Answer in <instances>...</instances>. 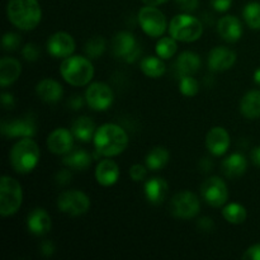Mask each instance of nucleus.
<instances>
[{
    "instance_id": "f257e3e1",
    "label": "nucleus",
    "mask_w": 260,
    "mask_h": 260,
    "mask_svg": "<svg viewBox=\"0 0 260 260\" xmlns=\"http://www.w3.org/2000/svg\"><path fill=\"white\" fill-rule=\"evenodd\" d=\"M93 140L96 151L106 157L117 156L123 152L128 145L127 132L114 123H106L96 128Z\"/></svg>"
},
{
    "instance_id": "f03ea898",
    "label": "nucleus",
    "mask_w": 260,
    "mask_h": 260,
    "mask_svg": "<svg viewBox=\"0 0 260 260\" xmlns=\"http://www.w3.org/2000/svg\"><path fill=\"white\" fill-rule=\"evenodd\" d=\"M9 22L20 30H32L42 19L38 0H9L7 5Z\"/></svg>"
},
{
    "instance_id": "7ed1b4c3",
    "label": "nucleus",
    "mask_w": 260,
    "mask_h": 260,
    "mask_svg": "<svg viewBox=\"0 0 260 260\" xmlns=\"http://www.w3.org/2000/svg\"><path fill=\"white\" fill-rule=\"evenodd\" d=\"M40 147L32 137H23L10 150V164L17 173H30L40 161Z\"/></svg>"
},
{
    "instance_id": "20e7f679",
    "label": "nucleus",
    "mask_w": 260,
    "mask_h": 260,
    "mask_svg": "<svg viewBox=\"0 0 260 260\" xmlns=\"http://www.w3.org/2000/svg\"><path fill=\"white\" fill-rule=\"evenodd\" d=\"M60 74L63 80L73 86H85L94 76V66L90 58L71 55L63 58L60 66Z\"/></svg>"
},
{
    "instance_id": "39448f33",
    "label": "nucleus",
    "mask_w": 260,
    "mask_h": 260,
    "mask_svg": "<svg viewBox=\"0 0 260 260\" xmlns=\"http://www.w3.org/2000/svg\"><path fill=\"white\" fill-rule=\"evenodd\" d=\"M23 202V189L20 183L12 177L4 175L0 182V215L3 217L18 212Z\"/></svg>"
},
{
    "instance_id": "423d86ee",
    "label": "nucleus",
    "mask_w": 260,
    "mask_h": 260,
    "mask_svg": "<svg viewBox=\"0 0 260 260\" xmlns=\"http://www.w3.org/2000/svg\"><path fill=\"white\" fill-rule=\"evenodd\" d=\"M169 33L174 40L180 42H194L203 33V24L189 14H178L169 24Z\"/></svg>"
},
{
    "instance_id": "0eeeda50",
    "label": "nucleus",
    "mask_w": 260,
    "mask_h": 260,
    "mask_svg": "<svg viewBox=\"0 0 260 260\" xmlns=\"http://www.w3.org/2000/svg\"><path fill=\"white\" fill-rule=\"evenodd\" d=\"M137 19H139L142 30L152 38L160 37L167 30V18L156 7L146 5V7L141 8L139 15H137Z\"/></svg>"
},
{
    "instance_id": "6e6552de",
    "label": "nucleus",
    "mask_w": 260,
    "mask_h": 260,
    "mask_svg": "<svg viewBox=\"0 0 260 260\" xmlns=\"http://www.w3.org/2000/svg\"><path fill=\"white\" fill-rule=\"evenodd\" d=\"M200 198L189 190L179 192L173 197L170 202V211L174 217L180 220H190L200 213Z\"/></svg>"
},
{
    "instance_id": "1a4fd4ad",
    "label": "nucleus",
    "mask_w": 260,
    "mask_h": 260,
    "mask_svg": "<svg viewBox=\"0 0 260 260\" xmlns=\"http://www.w3.org/2000/svg\"><path fill=\"white\" fill-rule=\"evenodd\" d=\"M90 200L81 190H66L57 198V208L60 212L69 216H80L88 212Z\"/></svg>"
},
{
    "instance_id": "9d476101",
    "label": "nucleus",
    "mask_w": 260,
    "mask_h": 260,
    "mask_svg": "<svg viewBox=\"0 0 260 260\" xmlns=\"http://www.w3.org/2000/svg\"><path fill=\"white\" fill-rule=\"evenodd\" d=\"M112 52L126 62H135L141 55V48L132 33L118 32L112 40Z\"/></svg>"
},
{
    "instance_id": "9b49d317",
    "label": "nucleus",
    "mask_w": 260,
    "mask_h": 260,
    "mask_svg": "<svg viewBox=\"0 0 260 260\" xmlns=\"http://www.w3.org/2000/svg\"><path fill=\"white\" fill-rule=\"evenodd\" d=\"M201 196L212 207H222L229 200L228 185L220 177H211L201 185Z\"/></svg>"
},
{
    "instance_id": "f8f14e48",
    "label": "nucleus",
    "mask_w": 260,
    "mask_h": 260,
    "mask_svg": "<svg viewBox=\"0 0 260 260\" xmlns=\"http://www.w3.org/2000/svg\"><path fill=\"white\" fill-rule=\"evenodd\" d=\"M3 136L8 139L13 137H33L37 132L36 118L32 114H27L25 117L17 119H3L0 126Z\"/></svg>"
},
{
    "instance_id": "ddd939ff",
    "label": "nucleus",
    "mask_w": 260,
    "mask_h": 260,
    "mask_svg": "<svg viewBox=\"0 0 260 260\" xmlns=\"http://www.w3.org/2000/svg\"><path fill=\"white\" fill-rule=\"evenodd\" d=\"M85 102L93 111H107L113 103V91L106 83H91L85 91Z\"/></svg>"
},
{
    "instance_id": "4468645a",
    "label": "nucleus",
    "mask_w": 260,
    "mask_h": 260,
    "mask_svg": "<svg viewBox=\"0 0 260 260\" xmlns=\"http://www.w3.org/2000/svg\"><path fill=\"white\" fill-rule=\"evenodd\" d=\"M47 51L56 58L70 57L75 51V41L66 32H56L47 41Z\"/></svg>"
},
{
    "instance_id": "2eb2a0df",
    "label": "nucleus",
    "mask_w": 260,
    "mask_h": 260,
    "mask_svg": "<svg viewBox=\"0 0 260 260\" xmlns=\"http://www.w3.org/2000/svg\"><path fill=\"white\" fill-rule=\"evenodd\" d=\"M208 68L210 70L221 73L233 68L236 62V53L228 47L218 46L208 53Z\"/></svg>"
},
{
    "instance_id": "dca6fc26",
    "label": "nucleus",
    "mask_w": 260,
    "mask_h": 260,
    "mask_svg": "<svg viewBox=\"0 0 260 260\" xmlns=\"http://www.w3.org/2000/svg\"><path fill=\"white\" fill-rule=\"evenodd\" d=\"M74 135L68 128H56L48 135L47 147L56 155H66L73 150Z\"/></svg>"
},
{
    "instance_id": "f3484780",
    "label": "nucleus",
    "mask_w": 260,
    "mask_h": 260,
    "mask_svg": "<svg viewBox=\"0 0 260 260\" xmlns=\"http://www.w3.org/2000/svg\"><path fill=\"white\" fill-rule=\"evenodd\" d=\"M230 135L223 127H213L206 136V146L215 156H222L230 147Z\"/></svg>"
},
{
    "instance_id": "a211bd4d",
    "label": "nucleus",
    "mask_w": 260,
    "mask_h": 260,
    "mask_svg": "<svg viewBox=\"0 0 260 260\" xmlns=\"http://www.w3.org/2000/svg\"><path fill=\"white\" fill-rule=\"evenodd\" d=\"M217 32L226 42H238L243 36V24L234 15H226L218 20Z\"/></svg>"
},
{
    "instance_id": "6ab92c4d",
    "label": "nucleus",
    "mask_w": 260,
    "mask_h": 260,
    "mask_svg": "<svg viewBox=\"0 0 260 260\" xmlns=\"http://www.w3.org/2000/svg\"><path fill=\"white\" fill-rule=\"evenodd\" d=\"M27 228L33 235L43 236L50 233L52 228V221H51L50 215L43 208H35L32 212L28 213Z\"/></svg>"
},
{
    "instance_id": "aec40b11",
    "label": "nucleus",
    "mask_w": 260,
    "mask_h": 260,
    "mask_svg": "<svg viewBox=\"0 0 260 260\" xmlns=\"http://www.w3.org/2000/svg\"><path fill=\"white\" fill-rule=\"evenodd\" d=\"M145 197L151 205H161L169 192V185L162 178H151L144 185Z\"/></svg>"
},
{
    "instance_id": "412c9836",
    "label": "nucleus",
    "mask_w": 260,
    "mask_h": 260,
    "mask_svg": "<svg viewBox=\"0 0 260 260\" xmlns=\"http://www.w3.org/2000/svg\"><path fill=\"white\" fill-rule=\"evenodd\" d=\"M201 68V57L194 52L185 51L180 53L174 63V73L178 78L185 75H193L197 73Z\"/></svg>"
},
{
    "instance_id": "4be33fe9",
    "label": "nucleus",
    "mask_w": 260,
    "mask_h": 260,
    "mask_svg": "<svg viewBox=\"0 0 260 260\" xmlns=\"http://www.w3.org/2000/svg\"><path fill=\"white\" fill-rule=\"evenodd\" d=\"M95 179L103 187H111L119 179V168L111 159L102 160L95 169Z\"/></svg>"
},
{
    "instance_id": "5701e85b",
    "label": "nucleus",
    "mask_w": 260,
    "mask_h": 260,
    "mask_svg": "<svg viewBox=\"0 0 260 260\" xmlns=\"http://www.w3.org/2000/svg\"><path fill=\"white\" fill-rule=\"evenodd\" d=\"M36 93L46 103H56L63 95V89L58 81L53 79H43L36 86Z\"/></svg>"
},
{
    "instance_id": "b1692460",
    "label": "nucleus",
    "mask_w": 260,
    "mask_h": 260,
    "mask_svg": "<svg viewBox=\"0 0 260 260\" xmlns=\"http://www.w3.org/2000/svg\"><path fill=\"white\" fill-rule=\"evenodd\" d=\"M22 74V65L18 60L13 57H3L0 60V85L7 88L12 85Z\"/></svg>"
},
{
    "instance_id": "393cba45",
    "label": "nucleus",
    "mask_w": 260,
    "mask_h": 260,
    "mask_svg": "<svg viewBox=\"0 0 260 260\" xmlns=\"http://www.w3.org/2000/svg\"><path fill=\"white\" fill-rule=\"evenodd\" d=\"M248 161L240 152H234L222 161V173L228 178H239L246 172Z\"/></svg>"
},
{
    "instance_id": "a878e982",
    "label": "nucleus",
    "mask_w": 260,
    "mask_h": 260,
    "mask_svg": "<svg viewBox=\"0 0 260 260\" xmlns=\"http://www.w3.org/2000/svg\"><path fill=\"white\" fill-rule=\"evenodd\" d=\"M95 131V123L93 122V119L86 116L76 118L71 126V132H73L74 137L83 142H89L91 139H94Z\"/></svg>"
},
{
    "instance_id": "bb28decb",
    "label": "nucleus",
    "mask_w": 260,
    "mask_h": 260,
    "mask_svg": "<svg viewBox=\"0 0 260 260\" xmlns=\"http://www.w3.org/2000/svg\"><path fill=\"white\" fill-rule=\"evenodd\" d=\"M240 112L245 118L256 119L260 117V90H251L243 96Z\"/></svg>"
},
{
    "instance_id": "cd10ccee",
    "label": "nucleus",
    "mask_w": 260,
    "mask_h": 260,
    "mask_svg": "<svg viewBox=\"0 0 260 260\" xmlns=\"http://www.w3.org/2000/svg\"><path fill=\"white\" fill-rule=\"evenodd\" d=\"M62 164L74 170H86L91 165V155L85 150H71L63 156Z\"/></svg>"
},
{
    "instance_id": "c85d7f7f",
    "label": "nucleus",
    "mask_w": 260,
    "mask_h": 260,
    "mask_svg": "<svg viewBox=\"0 0 260 260\" xmlns=\"http://www.w3.org/2000/svg\"><path fill=\"white\" fill-rule=\"evenodd\" d=\"M169 157V151L165 147H154L147 154L145 162H146L147 169L152 170V172H157V170H161L168 164Z\"/></svg>"
},
{
    "instance_id": "c756f323",
    "label": "nucleus",
    "mask_w": 260,
    "mask_h": 260,
    "mask_svg": "<svg viewBox=\"0 0 260 260\" xmlns=\"http://www.w3.org/2000/svg\"><path fill=\"white\" fill-rule=\"evenodd\" d=\"M165 63L161 57H155V56H147L142 58L141 61V71L149 78L157 79L165 74Z\"/></svg>"
},
{
    "instance_id": "7c9ffc66",
    "label": "nucleus",
    "mask_w": 260,
    "mask_h": 260,
    "mask_svg": "<svg viewBox=\"0 0 260 260\" xmlns=\"http://www.w3.org/2000/svg\"><path fill=\"white\" fill-rule=\"evenodd\" d=\"M222 216L228 222L233 223V225H240V223L245 222L248 213H246L245 207L241 206L240 203H230L223 207Z\"/></svg>"
},
{
    "instance_id": "2f4dec72",
    "label": "nucleus",
    "mask_w": 260,
    "mask_h": 260,
    "mask_svg": "<svg viewBox=\"0 0 260 260\" xmlns=\"http://www.w3.org/2000/svg\"><path fill=\"white\" fill-rule=\"evenodd\" d=\"M178 50L177 40L170 36V37H162L157 41L156 47H155V51H156V55L159 57H161L162 60H169L173 56L175 55Z\"/></svg>"
},
{
    "instance_id": "473e14b6",
    "label": "nucleus",
    "mask_w": 260,
    "mask_h": 260,
    "mask_svg": "<svg viewBox=\"0 0 260 260\" xmlns=\"http://www.w3.org/2000/svg\"><path fill=\"white\" fill-rule=\"evenodd\" d=\"M106 40L101 36H94V37L89 38L88 42L85 43V55L88 56L90 60H95L99 58L106 51Z\"/></svg>"
},
{
    "instance_id": "72a5a7b5",
    "label": "nucleus",
    "mask_w": 260,
    "mask_h": 260,
    "mask_svg": "<svg viewBox=\"0 0 260 260\" xmlns=\"http://www.w3.org/2000/svg\"><path fill=\"white\" fill-rule=\"evenodd\" d=\"M244 19L251 29H260V3L251 2L243 10Z\"/></svg>"
},
{
    "instance_id": "f704fd0d",
    "label": "nucleus",
    "mask_w": 260,
    "mask_h": 260,
    "mask_svg": "<svg viewBox=\"0 0 260 260\" xmlns=\"http://www.w3.org/2000/svg\"><path fill=\"white\" fill-rule=\"evenodd\" d=\"M200 90V84L192 75H185L179 79V91L185 96H194Z\"/></svg>"
},
{
    "instance_id": "c9c22d12",
    "label": "nucleus",
    "mask_w": 260,
    "mask_h": 260,
    "mask_svg": "<svg viewBox=\"0 0 260 260\" xmlns=\"http://www.w3.org/2000/svg\"><path fill=\"white\" fill-rule=\"evenodd\" d=\"M3 48L5 51H15L22 43V38H20L19 35L14 32H8L3 36Z\"/></svg>"
},
{
    "instance_id": "e433bc0d",
    "label": "nucleus",
    "mask_w": 260,
    "mask_h": 260,
    "mask_svg": "<svg viewBox=\"0 0 260 260\" xmlns=\"http://www.w3.org/2000/svg\"><path fill=\"white\" fill-rule=\"evenodd\" d=\"M22 55L24 57V60L29 61V62H35L40 57V48L35 43H27L22 48Z\"/></svg>"
},
{
    "instance_id": "4c0bfd02",
    "label": "nucleus",
    "mask_w": 260,
    "mask_h": 260,
    "mask_svg": "<svg viewBox=\"0 0 260 260\" xmlns=\"http://www.w3.org/2000/svg\"><path fill=\"white\" fill-rule=\"evenodd\" d=\"M129 177L135 182H142L146 178V168L141 164H135L129 168Z\"/></svg>"
},
{
    "instance_id": "58836bf2",
    "label": "nucleus",
    "mask_w": 260,
    "mask_h": 260,
    "mask_svg": "<svg viewBox=\"0 0 260 260\" xmlns=\"http://www.w3.org/2000/svg\"><path fill=\"white\" fill-rule=\"evenodd\" d=\"M69 169H70V168H69ZM69 169H61L60 172H57V174H56L55 180L58 185H61V187H65V185L70 184L73 174H71V172Z\"/></svg>"
},
{
    "instance_id": "ea45409f",
    "label": "nucleus",
    "mask_w": 260,
    "mask_h": 260,
    "mask_svg": "<svg viewBox=\"0 0 260 260\" xmlns=\"http://www.w3.org/2000/svg\"><path fill=\"white\" fill-rule=\"evenodd\" d=\"M178 7L184 12H193L198 8V3L200 0H175Z\"/></svg>"
},
{
    "instance_id": "a19ab883",
    "label": "nucleus",
    "mask_w": 260,
    "mask_h": 260,
    "mask_svg": "<svg viewBox=\"0 0 260 260\" xmlns=\"http://www.w3.org/2000/svg\"><path fill=\"white\" fill-rule=\"evenodd\" d=\"M233 4V0H211V5L213 7V9L217 10V12H228L231 8Z\"/></svg>"
},
{
    "instance_id": "79ce46f5",
    "label": "nucleus",
    "mask_w": 260,
    "mask_h": 260,
    "mask_svg": "<svg viewBox=\"0 0 260 260\" xmlns=\"http://www.w3.org/2000/svg\"><path fill=\"white\" fill-rule=\"evenodd\" d=\"M84 99H85V96L83 98V96L79 95V94H75V95L70 96V99L68 101L69 108H71L73 111H79L80 108H83Z\"/></svg>"
},
{
    "instance_id": "37998d69",
    "label": "nucleus",
    "mask_w": 260,
    "mask_h": 260,
    "mask_svg": "<svg viewBox=\"0 0 260 260\" xmlns=\"http://www.w3.org/2000/svg\"><path fill=\"white\" fill-rule=\"evenodd\" d=\"M243 259L260 260V244H255V245L250 246L243 255Z\"/></svg>"
},
{
    "instance_id": "c03bdc74",
    "label": "nucleus",
    "mask_w": 260,
    "mask_h": 260,
    "mask_svg": "<svg viewBox=\"0 0 260 260\" xmlns=\"http://www.w3.org/2000/svg\"><path fill=\"white\" fill-rule=\"evenodd\" d=\"M197 226H198V229H200L201 231H205V233H210V231H212L213 228H215V223H213V221L211 220L210 217H202V218H200V220H198Z\"/></svg>"
},
{
    "instance_id": "a18cd8bd",
    "label": "nucleus",
    "mask_w": 260,
    "mask_h": 260,
    "mask_svg": "<svg viewBox=\"0 0 260 260\" xmlns=\"http://www.w3.org/2000/svg\"><path fill=\"white\" fill-rule=\"evenodd\" d=\"M41 253L45 256H51L55 253V244L51 240H45L41 244Z\"/></svg>"
},
{
    "instance_id": "49530a36",
    "label": "nucleus",
    "mask_w": 260,
    "mask_h": 260,
    "mask_svg": "<svg viewBox=\"0 0 260 260\" xmlns=\"http://www.w3.org/2000/svg\"><path fill=\"white\" fill-rule=\"evenodd\" d=\"M2 104L5 109L14 108V106H15L14 96H13L10 93H3L2 94Z\"/></svg>"
},
{
    "instance_id": "de8ad7c7",
    "label": "nucleus",
    "mask_w": 260,
    "mask_h": 260,
    "mask_svg": "<svg viewBox=\"0 0 260 260\" xmlns=\"http://www.w3.org/2000/svg\"><path fill=\"white\" fill-rule=\"evenodd\" d=\"M212 161H211V159H208V157H205V159H202L200 161V165H198V167H200V169H201V172H203V173H207V172H210L211 170V168H212Z\"/></svg>"
},
{
    "instance_id": "09e8293b",
    "label": "nucleus",
    "mask_w": 260,
    "mask_h": 260,
    "mask_svg": "<svg viewBox=\"0 0 260 260\" xmlns=\"http://www.w3.org/2000/svg\"><path fill=\"white\" fill-rule=\"evenodd\" d=\"M250 157H251V161H253L254 165L260 168V146L254 147L253 151L250 152Z\"/></svg>"
},
{
    "instance_id": "8fccbe9b",
    "label": "nucleus",
    "mask_w": 260,
    "mask_h": 260,
    "mask_svg": "<svg viewBox=\"0 0 260 260\" xmlns=\"http://www.w3.org/2000/svg\"><path fill=\"white\" fill-rule=\"evenodd\" d=\"M145 5H149V7H157V5H161L162 3H165L167 0H141Z\"/></svg>"
},
{
    "instance_id": "3c124183",
    "label": "nucleus",
    "mask_w": 260,
    "mask_h": 260,
    "mask_svg": "<svg viewBox=\"0 0 260 260\" xmlns=\"http://www.w3.org/2000/svg\"><path fill=\"white\" fill-rule=\"evenodd\" d=\"M254 81H255L258 85H260V68L256 69L255 73H254Z\"/></svg>"
}]
</instances>
